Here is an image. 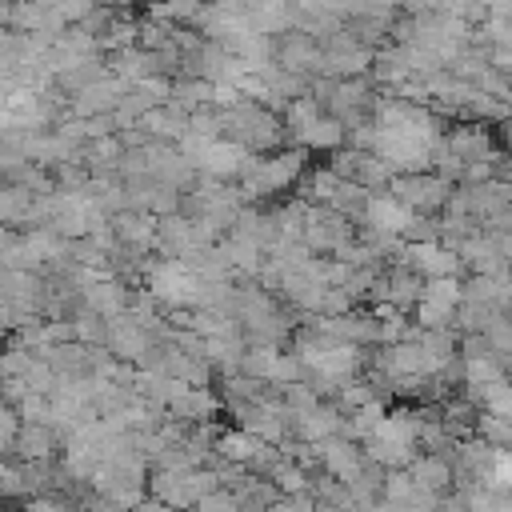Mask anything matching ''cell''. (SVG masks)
Segmentation results:
<instances>
[{
    "label": "cell",
    "mask_w": 512,
    "mask_h": 512,
    "mask_svg": "<svg viewBox=\"0 0 512 512\" xmlns=\"http://www.w3.org/2000/svg\"><path fill=\"white\" fill-rule=\"evenodd\" d=\"M416 432H420V416L416 412H384V420L376 424L372 436H364L368 460L380 468H408L416 460Z\"/></svg>",
    "instance_id": "obj_1"
},
{
    "label": "cell",
    "mask_w": 512,
    "mask_h": 512,
    "mask_svg": "<svg viewBox=\"0 0 512 512\" xmlns=\"http://www.w3.org/2000/svg\"><path fill=\"white\" fill-rule=\"evenodd\" d=\"M224 116V140H232V144H240L244 152H264V148H276L280 140H284V128H280V116H272L264 104H236V108H228V112H220Z\"/></svg>",
    "instance_id": "obj_2"
},
{
    "label": "cell",
    "mask_w": 512,
    "mask_h": 512,
    "mask_svg": "<svg viewBox=\"0 0 512 512\" xmlns=\"http://www.w3.org/2000/svg\"><path fill=\"white\" fill-rule=\"evenodd\" d=\"M300 172H304V152H300V148L276 152V156H268V160L248 156V164H244V172H240V196H244V200L272 196V192L288 188Z\"/></svg>",
    "instance_id": "obj_3"
},
{
    "label": "cell",
    "mask_w": 512,
    "mask_h": 512,
    "mask_svg": "<svg viewBox=\"0 0 512 512\" xmlns=\"http://www.w3.org/2000/svg\"><path fill=\"white\" fill-rule=\"evenodd\" d=\"M148 296L172 312L196 304L200 296V276L184 260H152L148 264Z\"/></svg>",
    "instance_id": "obj_4"
},
{
    "label": "cell",
    "mask_w": 512,
    "mask_h": 512,
    "mask_svg": "<svg viewBox=\"0 0 512 512\" xmlns=\"http://www.w3.org/2000/svg\"><path fill=\"white\" fill-rule=\"evenodd\" d=\"M388 188H392V200H400L408 212H436V208H444L448 196H452V184H448L444 176H432V172L392 176Z\"/></svg>",
    "instance_id": "obj_5"
},
{
    "label": "cell",
    "mask_w": 512,
    "mask_h": 512,
    "mask_svg": "<svg viewBox=\"0 0 512 512\" xmlns=\"http://www.w3.org/2000/svg\"><path fill=\"white\" fill-rule=\"evenodd\" d=\"M456 308H460V280L456 276L420 284V300H416V324H420V332L448 328V320H456Z\"/></svg>",
    "instance_id": "obj_6"
},
{
    "label": "cell",
    "mask_w": 512,
    "mask_h": 512,
    "mask_svg": "<svg viewBox=\"0 0 512 512\" xmlns=\"http://www.w3.org/2000/svg\"><path fill=\"white\" fill-rule=\"evenodd\" d=\"M360 216H364V224H368V232L372 236H380V240H396V236H408L412 228H416V212H408L400 200H392V196H368L364 200V208H360Z\"/></svg>",
    "instance_id": "obj_7"
},
{
    "label": "cell",
    "mask_w": 512,
    "mask_h": 512,
    "mask_svg": "<svg viewBox=\"0 0 512 512\" xmlns=\"http://www.w3.org/2000/svg\"><path fill=\"white\" fill-rule=\"evenodd\" d=\"M400 268H408L412 276H424V280H448V276L460 272V260L440 240H412L404 248V264Z\"/></svg>",
    "instance_id": "obj_8"
},
{
    "label": "cell",
    "mask_w": 512,
    "mask_h": 512,
    "mask_svg": "<svg viewBox=\"0 0 512 512\" xmlns=\"http://www.w3.org/2000/svg\"><path fill=\"white\" fill-rule=\"evenodd\" d=\"M248 156L252 152H244L240 144H232V140H212V144H204L188 164L192 168H200L204 176H212V180H232V176H240L244 172V164H248Z\"/></svg>",
    "instance_id": "obj_9"
},
{
    "label": "cell",
    "mask_w": 512,
    "mask_h": 512,
    "mask_svg": "<svg viewBox=\"0 0 512 512\" xmlns=\"http://www.w3.org/2000/svg\"><path fill=\"white\" fill-rule=\"evenodd\" d=\"M316 460L324 464L328 480H336V484H344V488L364 472V456H360V448H352V440H344V436H328V440H320V444H316Z\"/></svg>",
    "instance_id": "obj_10"
},
{
    "label": "cell",
    "mask_w": 512,
    "mask_h": 512,
    "mask_svg": "<svg viewBox=\"0 0 512 512\" xmlns=\"http://www.w3.org/2000/svg\"><path fill=\"white\" fill-rule=\"evenodd\" d=\"M104 344H108V352H112L116 360H144V352L152 348L148 332H144L128 312L104 324Z\"/></svg>",
    "instance_id": "obj_11"
},
{
    "label": "cell",
    "mask_w": 512,
    "mask_h": 512,
    "mask_svg": "<svg viewBox=\"0 0 512 512\" xmlns=\"http://www.w3.org/2000/svg\"><path fill=\"white\" fill-rule=\"evenodd\" d=\"M124 92H128L124 80H116V76H100L96 84H88V88L72 100V112L84 116V120H92V116H112Z\"/></svg>",
    "instance_id": "obj_12"
},
{
    "label": "cell",
    "mask_w": 512,
    "mask_h": 512,
    "mask_svg": "<svg viewBox=\"0 0 512 512\" xmlns=\"http://www.w3.org/2000/svg\"><path fill=\"white\" fill-rule=\"evenodd\" d=\"M84 308H88L92 316H100V320H116V316L128 312V292H124V284L112 280V276L92 280V284H84Z\"/></svg>",
    "instance_id": "obj_13"
},
{
    "label": "cell",
    "mask_w": 512,
    "mask_h": 512,
    "mask_svg": "<svg viewBox=\"0 0 512 512\" xmlns=\"http://www.w3.org/2000/svg\"><path fill=\"white\" fill-rule=\"evenodd\" d=\"M408 480H412V488L416 492H424V496H440L448 484H452V468H448V460L444 456H416L412 464H408V472H404Z\"/></svg>",
    "instance_id": "obj_14"
},
{
    "label": "cell",
    "mask_w": 512,
    "mask_h": 512,
    "mask_svg": "<svg viewBox=\"0 0 512 512\" xmlns=\"http://www.w3.org/2000/svg\"><path fill=\"white\" fill-rule=\"evenodd\" d=\"M12 448H16V456L24 464H48L52 452H56V432L48 424H20Z\"/></svg>",
    "instance_id": "obj_15"
},
{
    "label": "cell",
    "mask_w": 512,
    "mask_h": 512,
    "mask_svg": "<svg viewBox=\"0 0 512 512\" xmlns=\"http://www.w3.org/2000/svg\"><path fill=\"white\" fill-rule=\"evenodd\" d=\"M276 56L284 60V72H292V76H300L304 68H320V48L304 32H288L284 44L276 48Z\"/></svg>",
    "instance_id": "obj_16"
},
{
    "label": "cell",
    "mask_w": 512,
    "mask_h": 512,
    "mask_svg": "<svg viewBox=\"0 0 512 512\" xmlns=\"http://www.w3.org/2000/svg\"><path fill=\"white\" fill-rule=\"evenodd\" d=\"M292 424H296V432H300L304 440H312V444H320V440H328V436H340V432H344V420L336 416V408H324V404H316V408H308V412L292 416Z\"/></svg>",
    "instance_id": "obj_17"
},
{
    "label": "cell",
    "mask_w": 512,
    "mask_h": 512,
    "mask_svg": "<svg viewBox=\"0 0 512 512\" xmlns=\"http://www.w3.org/2000/svg\"><path fill=\"white\" fill-rule=\"evenodd\" d=\"M260 448L264 444L252 432H244V428H232V432H220L216 436V456H224V464H236V468H248Z\"/></svg>",
    "instance_id": "obj_18"
},
{
    "label": "cell",
    "mask_w": 512,
    "mask_h": 512,
    "mask_svg": "<svg viewBox=\"0 0 512 512\" xmlns=\"http://www.w3.org/2000/svg\"><path fill=\"white\" fill-rule=\"evenodd\" d=\"M292 136L300 140V152H304V148H340V144H344V124L320 112L312 124H304V128L292 132Z\"/></svg>",
    "instance_id": "obj_19"
},
{
    "label": "cell",
    "mask_w": 512,
    "mask_h": 512,
    "mask_svg": "<svg viewBox=\"0 0 512 512\" xmlns=\"http://www.w3.org/2000/svg\"><path fill=\"white\" fill-rule=\"evenodd\" d=\"M168 412L176 416V420H208L212 412H216V400H212V392L208 388H184L172 404H168Z\"/></svg>",
    "instance_id": "obj_20"
},
{
    "label": "cell",
    "mask_w": 512,
    "mask_h": 512,
    "mask_svg": "<svg viewBox=\"0 0 512 512\" xmlns=\"http://www.w3.org/2000/svg\"><path fill=\"white\" fill-rule=\"evenodd\" d=\"M32 204H36L32 188H24V184L0 188V224H24V220H32Z\"/></svg>",
    "instance_id": "obj_21"
},
{
    "label": "cell",
    "mask_w": 512,
    "mask_h": 512,
    "mask_svg": "<svg viewBox=\"0 0 512 512\" xmlns=\"http://www.w3.org/2000/svg\"><path fill=\"white\" fill-rule=\"evenodd\" d=\"M140 124L148 128V132H144L148 140H152V136H160V140H180V136H184V128H188V116H184V112H176V108L168 104V108H152Z\"/></svg>",
    "instance_id": "obj_22"
},
{
    "label": "cell",
    "mask_w": 512,
    "mask_h": 512,
    "mask_svg": "<svg viewBox=\"0 0 512 512\" xmlns=\"http://www.w3.org/2000/svg\"><path fill=\"white\" fill-rule=\"evenodd\" d=\"M116 236H120L124 244L152 248V240H156V220H152L148 212H124V216H116Z\"/></svg>",
    "instance_id": "obj_23"
},
{
    "label": "cell",
    "mask_w": 512,
    "mask_h": 512,
    "mask_svg": "<svg viewBox=\"0 0 512 512\" xmlns=\"http://www.w3.org/2000/svg\"><path fill=\"white\" fill-rule=\"evenodd\" d=\"M500 376H504V368H500L488 352H472V356L464 360V384H468V396L480 392V388H488V384L500 380Z\"/></svg>",
    "instance_id": "obj_24"
},
{
    "label": "cell",
    "mask_w": 512,
    "mask_h": 512,
    "mask_svg": "<svg viewBox=\"0 0 512 512\" xmlns=\"http://www.w3.org/2000/svg\"><path fill=\"white\" fill-rule=\"evenodd\" d=\"M380 420H384V404H380V400H368V404L352 408V416H348V424H344V440H364V436H372Z\"/></svg>",
    "instance_id": "obj_25"
},
{
    "label": "cell",
    "mask_w": 512,
    "mask_h": 512,
    "mask_svg": "<svg viewBox=\"0 0 512 512\" xmlns=\"http://www.w3.org/2000/svg\"><path fill=\"white\" fill-rule=\"evenodd\" d=\"M220 252H224V260H228V268H236V272H260L264 268V252L256 248V244H248V240H228V244H220Z\"/></svg>",
    "instance_id": "obj_26"
},
{
    "label": "cell",
    "mask_w": 512,
    "mask_h": 512,
    "mask_svg": "<svg viewBox=\"0 0 512 512\" xmlns=\"http://www.w3.org/2000/svg\"><path fill=\"white\" fill-rule=\"evenodd\" d=\"M72 336H80L84 344H104V320L84 312L80 320H72Z\"/></svg>",
    "instance_id": "obj_27"
},
{
    "label": "cell",
    "mask_w": 512,
    "mask_h": 512,
    "mask_svg": "<svg viewBox=\"0 0 512 512\" xmlns=\"http://www.w3.org/2000/svg\"><path fill=\"white\" fill-rule=\"evenodd\" d=\"M268 512H320V504L312 500V492H300V496H280L276 504H268Z\"/></svg>",
    "instance_id": "obj_28"
},
{
    "label": "cell",
    "mask_w": 512,
    "mask_h": 512,
    "mask_svg": "<svg viewBox=\"0 0 512 512\" xmlns=\"http://www.w3.org/2000/svg\"><path fill=\"white\" fill-rule=\"evenodd\" d=\"M16 432H20V416H16V408H12V404H4V400H0V452H4V448H12Z\"/></svg>",
    "instance_id": "obj_29"
},
{
    "label": "cell",
    "mask_w": 512,
    "mask_h": 512,
    "mask_svg": "<svg viewBox=\"0 0 512 512\" xmlns=\"http://www.w3.org/2000/svg\"><path fill=\"white\" fill-rule=\"evenodd\" d=\"M196 508H200V512H240L236 496H232V492H220V488H216V492H208Z\"/></svg>",
    "instance_id": "obj_30"
},
{
    "label": "cell",
    "mask_w": 512,
    "mask_h": 512,
    "mask_svg": "<svg viewBox=\"0 0 512 512\" xmlns=\"http://www.w3.org/2000/svg\"><path fill=\"white\" fill-rule=\"evenodd\" d=\"M200 12H204L200 4H160V8H152L148 16H156V20H184V16H188V20H192V16H200Z\"/></svg>",
    "instance_id": "obj_31"
},
{
    "label": "cell",
    "mask_w": 512,
    "mask_h": 512,
    "mask_svg": "<svg viewBox=\"0 0 512 512\" xmlns=\"http://www.w3.org/2000/svg\"><path fill=\"white\" fill-rule=\"evenodd\" d=\"M336 184H340V176H332L328 168H324V172H316V176H312V200L328 204V200H332V192H336Z\"/></svg>",
    "instance_id": "obj_32"
},
{
    "label": "cell",
    "mask_w": 512,
    "mask_h": 512,
    "mask_svg": "<svg viewBox=\"0 0 512 512\" xmlns=\"http://www.w3.org/2000/svg\"><path fill=\"white\" fill-rule=\"evenodd\" d=\"M24 512H72L64 500H56V496H48V492H36L32 500H28V508Z\"/></svg>",
    "instance_id": "obj_33"
},
{
    "label": "cell",
    "mask_w": 512,
    "mask_h": 512,
    "mask_svg": "<svg viewBox=\"0 0 512 512\" xmlns=\"http://www.w3.org/2000/svg\"><path fill=\"white\" fill-rule=\"evenodd\" d=\"M340 400H344L348 408H360V404H368V400H376V396H372L364 384H356V380H352V384H344V388H340Z\"/></svg>",
    "instance_id": "obj_34"
}]
</instances>
